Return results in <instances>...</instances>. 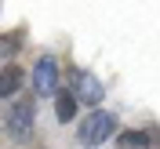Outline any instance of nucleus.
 <instances>
[{
    "mask_svg": "<svg viewBox=\"0 0 160 149\" xmlns=\"http://www.w3.org/2000/svg\"><path fill=\"white\" fill-rule=\"evenodd\" d=\"M113 135H117V117L109 109H91L88 117L80 120V127H77V138H80L84 149H98Z\"/></svg>",
    "mask_w": 160,
    "mask_h": 149,
    "instance_id": "obj_1",
    "label": "nucleus"
},
{
    "mask_svg": "<svg viewBox=\"0 0 160 149\" xmlns=\"http://www.w3.org/2000/svg\"><path fill=\"white\" fill-rule=\"evenodd\" d=\"M33 117H37L33 98H15V106L8 109V131L15 138H29L33 135Z\"/></svg>",
    "mask_w": 160,
    "mask_h": 149,
    "instance_id": "obj_2",
    "label": "nucleus"
},
{
    "mask_svg": "<svg viewBox=\"0 0 160 149\" xmlns=\"http://www.w3.org/2000/svg\"><path fill=\"white\" fill-rule=\"evenodd\" d=\"M33 87H37V95H58V62L51 58V55H44V58H37V66H33Z\"/></svg>",
    "mask_w": 160,
    "mask_h": 149,
    "instance_id": "obj_3",
    "label": "nucleus"
},
{
    "mask_svg": "<svg viewBox=\"0 0 160 149\" xmlns=\"http://www.w3.org/2000/svg\"><path fill=\"white\" fill-rule=\"evenodd\" d=\"M102 80L95 77L91 69H80L77 77H73V95H77V102H84V106H91V109H98L102 102Z\"/></svg>",
    "mask_w": 160,
    "mask_h": 149,
    "instance_id": "obj_4",
    "label": "nucleus"
},
{
    "mask_svg": "<svg viewBox=\"0 0 160 149\" xmlns=\"http://www.w3.org/2000/svg\"><path fill=\"white\" fill-rule=\"evenodd\" d=\"M77 95H73V87H58V95H55V120L58 124H73V117H77Z\"/></svg>",
    "mask_w": 160,
    "mask_h": 149,
    "instance_id": "obj_5",
    "label": "nucleus"
},
{
    "mask_svg": "<svg viewBox=\"0 0 160 149\" xmlns=\"http://www.w3.org/2000/svg\"><path fill=\"white\" fill-rule=\"evenodd\" d=\"M18 87H22V69L15 62H8V66L0 69V98H15Z\"/></svg>",
    "mask_w": 160,
    "mask_h": 149,
    "instance_id": "obj_6",
    "label": "nucleus"
},
{
    "mask_svg": "<svg viewBox=\"0 0 160 149\" xmlns=\"http://www.w3.org/2000/svg\"><path fill=\"white\" fill-rule=\"evenodd\" d=\"M117 142H120V149H149L153 146V135L149 131H124Z\"/></svg>",
    "mask_w": 160,
    "mask_h": 149,
    "instance_id": "obj_7",
    "label": "nucleus"
},
{
    "mask_svg": "<svg viewBox=\"0 0 160 149\" xmlns=\"http://www.w3.org/2000/svg\"><path fill=\"white\" fill-rule=\"evenodd\" d=\"M22 33H4V37H0V58H15V55H18V47H22Z\"/></svg>",
    "mask_w": 160,
    "mask_h": 149,
    "instance_id": "obj_8",
    "label": "nucleus"
}]
</instances>
